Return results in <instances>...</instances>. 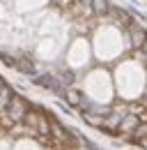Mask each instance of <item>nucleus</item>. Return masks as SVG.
Here are the masks:
<instances>
[{
  "mask_svg": "<svg viewBox=\"0 0 147 150\" xmlns=\"http://www.w3.org/2000/svg\"><path fill=\"white\" fill-rule=\"evenodd\" d=\"M32 109V104L25 99V97H21V95H12V102H9V106H7V113L14 118V122H23L25 120V115L30 113Z\"/></svg>",
  "mask_w": 147,
  "mask_h": 150,
  "instance_id": "1",
  "label": "nucleus"
},
{
  "mask_svg": "<svg viewBox=\"0 0 147 150\" xmlns=\"http://www.w3.org/2000/svg\"><path fill=\"white\" fill-rule=\"evenodd\" d=\"M32 83L35 86H39V88H44V90H51V93H55L57 97H62L64 95V86L60 83V79L53 74H39V76H32Z\"/></svg>",
  "mask_w": 147,
  "mask_h": 150,
  "instance_id": "2",
  "label": "nucleus"
},
{
  "mask_svg": "<svg viewBox=\"0 0 147 150\" xmlns=\"http://www.w3.org/2000/svg\"><path fill=\"white\" fill-rule=\"evenodd\" d=\"M108 16L113 19V23H115V25H120V28H124V30H129V28H133V25H136L133 14H131V12H127V9H122V7H117V5H113V9H110Z\"/></svg>",
  "mask_w": 147,
  "mask_h": 150,
  "instance_id": "3",
  "label": "nucleus"
},
{
  "mask_svg": "<svg viewBox=\"0 0 147 150\" xmlns=\"http://www.w3.org/2000/svg\"><path fill=\"white\" fill-rule=\"evenodd\" d=\"M129 35H131V46H133L136 51L145 49V44H147V30L145 28H140V25L136 23L133 28H129Z\"/></svg>",
  "mask_w": 147,
  "mask_h": 150,
  "instance_id": "4",
  "label": "nucleus"
},
{
  "mask_svg": "<svg viewBox=\"0 0 147 150\" xmlns=\"http://www.w3.org/2000/svg\"><path fill=\"white\" fill-rule=\"evenodd\" d=\"M62 99H64L67 106H71V109H83V104H85V97L78 93V90H74V88H67L64 95H62Z\"/></svg>",
  "mask_w": 147,
  "mask_h": 150,
  "instance_id": "5",
  "label": "nucleus"
},
{
  "mask_svg": "<svg viewBox=\"0 0 147 150\" xmlns=\"http://www.w3.org/2000/svg\"><path fill=\"white\" fill-rule=\"evenodd\" d=\"M16 125L18 122H14V118L7 111H0V132H2V134H12Z\"/></svg>",
  "mask_w": 147,
  "mask_h": 150,
  "instance_id": "6",
  "label": "nucleus"
},
{
  "mask_svg": "<svg viewBox=\"0 0 147 150\" xmlns=\"http://www.w3.org/2000/svg\"><path fill=\"white\" fill-rule=\"evenodd\" d=\"M110 9H113V5H110L108 0H92V12H94V16H108Z\"/></svg>",
  "mask_w": 147,
  "mask_h": 150,
  "instance_id": "7",
  "label": "nucleus"
},
{
  "mask_svg": "<svg viewBox=\"0 0 147 150\" xmlns=\"http://www.w3.org/2000/svg\"><path fill=\"white\" fill-rule=\"evenodd\" d=\"M16 69L23 74H32L35 72V62L30 58H16Z\"/></svg>",
  "mask_w": 147,
  "mask_h": 150,
  "instance_id": "8",
  "label": "nucleus"
},
{
  "mask_svg": "<svg viewBox=\"0 0 147 150\" xmlns=\"http://www.w3.org/2000/svg\"><path fill=\"white\" fill-rule=\"evenodd\" d=\"M138 139H147V120H140V125L133 132V141H131V143H136Z\"/></svg>",
  "mask_w": 147,
  "mask_h": 150,
  "instance_id": "9",
  "label": "nucleus"
},
{
  "mask_svg": "<svg viewBox=\"0 0 147 150\" xmlns=\"http://www.w3.org/2000/svg\"><path fill=\"white\" fill-rule=\"evenodd\" d=\"M60 79V83L64 86V88H69V86H74V81H76V74H74L71 69H67V72H62V76H57Z\"/></svg>",
  "mask_w": 147,
  "mask_h": 150,
  "instance_id": "10",
  "label": "nucleus"
}]
</instances>
